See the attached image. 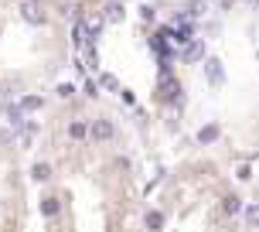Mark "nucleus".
<instances>
[{"instance_id": "1", "label": "nucleus", "mask_w": 259, "mask_h": 232, "mask_svg": "<svg viewBox=\"0 0 259 232\" xmlns=\"http://www.w3.org/2000/svg\"><path fill=\"white\" fill-rule=\"evenodd\" d=\"M205 79L211 82V86H219L222 79H225V72H222V62H219V58H208V62H205Z\"/></svg>"}, {"instance_id": "2", "label": "nucleus", "mask_w": 259, "mask_h": 232, "mask_svg": "<svg viewBox=\"0 0 259 232\" xmlns=\"http://www.w3.org/2000/svg\"><path fill=\"white\" fill-rule=\"evenodd\" d=\"M89 133H92V140H109L113 137V123L109 120H96L89 127Z\"/></svg>"}, {"instance_id": "3", "label": "nucleus", "mask_w": 259, "mask_h": 232, "mask_svg": "<svg viewBox=\"0 0 259 232\" xmlns=\"http://www.w3.org/2000/svg\"><path fill=\"white\" fill-rule=\"evenodd\" d=\"M24 17L31 21V24H45V7L31 0V4H24Z\"/></svg>"}, {"instance_id": "4", "label": "nucleus", "mask_w": 259, "mask_h": 232, "mask_svg": "<svg viewBox=\"0 0 259 232\" xmlns=\"http://www.w3.org/2000/svg\"><path fill=\"white\" fill-rule=\"evenodd\" d=\"M222 212H225V215H239V212H242V198H239V195H225V198H222Z\"/></svg>"}, {"instance_id": "5", "label": "nucleus", "mask_w": 259, "mask_h": 232, "mask_svg": "<svg viewBox=\"0 0 259 232\" xmlns=\"http://www.w3.org/2000/svg\"><path fill=\"white\" fill-rule=\"evenodd\" d=\"M198 140H201V143L219 140V127H201V133H198Z\"/></svg>"}, {"instance_id": "6", "label": "nucleus", "mask_w": 259, "mask_h": 232, "mask_svg": "<svg viewBox=\"0 0 259 232\" xmlns=\"http://www.w3.org/2000/svg\"><path fill=\"white\" fill-rule=\"evenodd\" d=\"M41 212H45V215H58V198H45V202H41Z\"/></svg>"}, {"instance_id": "7", "label": "nucleus", "mask_w": 259, "mask_h": 232, "mask_svg": "<svg viewBox=\"0 0 259 232\" xmlns=\"http://www.w3.org/2000/svg\"><path fill=\"white\" fill-rule=\"evenodd\" d=\"M106 17H109V21H119V17H123V7H119V4H109V7H106Z\"/></svg>"}, {"instance_id": "8", "label": "nucleus", "mask_w": 259, "mask_h": 232, "mask_svg": "<svg viewBox=\"0 0 259 232\" xmlns=\"http://www.w3.org/2000/svg\"><path fill=\"white\" fill-rule=\"evenodd\" d=\"M147 225H150V229H160V225H164V215H160V212H150V215H147Z\"/></svg>"}, {"instance_id": "9", "label": "nucleus", "mask_w": 259, "mask_h": 232, "mask_svg": "<svg viewBox=\"0 0 259 232\" xmlns=\"http://www.w3.org/2000/svg\"><path fill=\"white\" fill-rule=\"evenodd\" d=\"M246 219H249V225H259V205H249L246 208Z\"/></svg>"}, {"instance_id": "10", "label": "nucleus", "mask_w": 259, "mask_h": 232, "mask_svg": "<svg viewBox=\"0 0 259 232\" xmlns=\"http://www.w3.org/2000/svg\"><path fill=\"white\" fill-rule=\"evenodd\" d=\"M85 133H89L85 123H72V137H75V140H78V137H85Z\"/></svg>"}, {"instance_id": "11", "label": "nucleus", "mask_w": 259, "mask_h": 232, "mask_svg": "<svg viewBox=\"0 0 259 232\" xmlns=\"http://www.w3.org/2000/svg\"><path fill=\"white\" fill-rule=\"evenodd\" d=\"M21 106H24V109H38V106H41V99H38V96H27V99H24Z\"/></svg>"}, {"instance_id": "12", "label": "nucleus", "mask_w": 259, "mask_h": 232, "mask_svg": "<svg viewBox=\"0 0 259 232\" xmlns=\"http://www.w3.org/2000/svg\"><path fill=\"white\" fill-rule=\"evenodd\" d=\"M184 58H201V45H191V48L184 52Z\"/></svg>"}, {"instance_id": "13", "label": "nucleus", "mask_w": 259, "mask_h": 232, "mask_svg": "<svg viewBox=\"0 0 259 232\" xmlns=\"http://www.w3.org/2000/svg\"><path fill=\"white\" fill-rule=\"evenodd\" d=\"M34 178H38V181L48 178V164H38V168H34Z\"/></svg>"}]
</instances>
